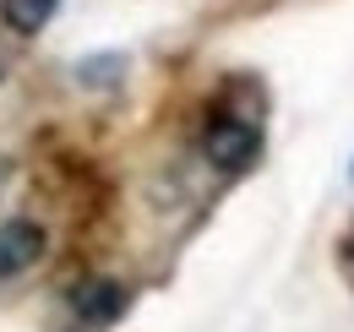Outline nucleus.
Returning <instances> with one entry per match:
<instances>
[{
    "mask_svg": "<svg viewBox=\"0 0 354 332\" xmlns=\"http://www.w3.org/2000/svg\"><path fill=\"white\" fill-rule=\"evenodd\" d=\"M202 158L218 174H240V169H251L262 158V136H257V125H245V120H213L202 131Z\"/></svg>",
    "mask_w": 354,
    "mask_h": 332,
    "instance_id": "f257e3e1",
    "label": "nucleus"
},
{
    "mask_svg": "<svg viewBox=\"0 0 354 332\" xmlns=\"http://www.w3.org/2000/svg\"><path fill=\"white\" fill-rule=\"evenodd\" d=\"M66 299H71V316H77L88 332H98V327H115V322L126 316L131 289H126L120 278H77Z\"/></svg>",
    "mask_w": 354,
    "mask_h": 332,
    "instance_id": "f03ea898",
    "label": "nucleus"
},
{
    "mask_svg": "<svg viewBox=\"0 0 354 332\" xmlns=\"http://www.w3.org/2000/svg\"><path fill=\"white\" fill-rule=\"evenodd\" d=\"M44 250H49L44 223H33V218H6V223H0V284L33 273V267L44 261Z\"/></svg>",
    "mask_w": 354,
    "mask_h": 332,
    "instance_id": "7ed1b4c3",
    "label": "nucleus"
},
{
    "mask_svg": "<svg viewBox=\"0 0 354 332\" xmlns=\"http://www.w3.org/2000/svg\"><path fill=\"white\" fill-rule=\"evenodd\" d=\"M60 0H0V17L17 28V33H39L49 17H55Z\"/></svg>",
    "mask_w": 354,
    "mask_h": 332,
    "instance_id": "20e7f679",
    "label": "nucleus"
},
{
    "mask_svg": "<svg viewBox=\"0 0 354 332\" xmlns=\"http://www.w3.org/2000/svg\"><path fill=\"white\" fill-rule=\"evenodd\" d=\"M344 267H349V273H354V234H349V240H344Z\"/></svg>",
    "mask_w": 354,
    "mask_h": 332,
    "instance_id": "39448f33",
    "label": "nucleus"
},
{
    "mask_svg": "<svg viewBox=\"0 0 354 332\" xmlns=\"http://www.w3.org/2000/svg\"><path fill=\"white\" fill-rule=\"evenodd\" d=\"M0 77H6V55H0Z\"/></svg>",
    "mask_w": 354,
    "mask_h": 332,
    "instance_id": "423d86ee",
    "label": "nucleus"
}]
</instances>
